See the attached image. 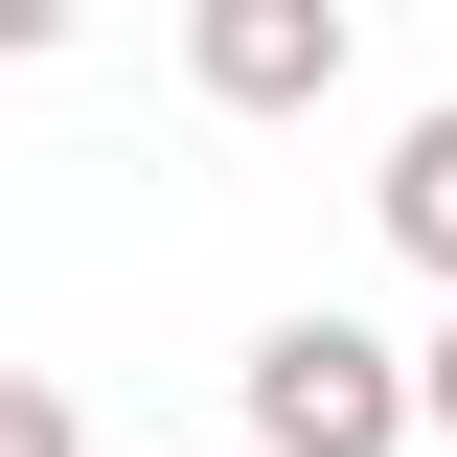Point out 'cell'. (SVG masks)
<instances>
[{
    "instance_id": "cell-1",
    "label": "cell",
    "mask_w": 457,
    "mask_h": 457,
    "mask_svg": "<svg viewBox=\"0 0 457 457\" xmlns=\"http://www.w3.org/2000/svg\"><path fill=\"white\" fill-rule=\"evenodd\" d=\"M228 411H252V457H411V435H435V411H411V343H389V320H343V297L252 320Z\"/></svg>"
},
{
    "instance_id": "cell-2",
    "label": "cell",
    "mask_w": 457,
    "mask_h": 457,
    "mask_svg": "<svg viewBox=\"0 0 457 457\" xmlns=\"http://www.w3.org/2000/svg\"><path fill=\"white\" fill-rule=\"evenodd\" d=\"M343 69H366L343 0H206V23H183V92H206V114H320Z\"/></svg>"
},
{
    "instance_id": "cell-3",
    "label": "cell",
    "mask_w": 457,
    "mask_h": 457,
    "mask_svg": "<svg viewBox=\"0 0 457 457\" xmlns=\"http://www.w3.org/2000/svg\"><path fill=\"white\" fill-rule=\"evenodd\" d=\"M366 228H389L411 275L457 297V92H435V114H411V137H389V183H366Z\"/></svg>"
},
{
    "instance_id": "cell-4",
    "label": "cell",
    "mask_w": 457,
    "mask_h": 457,
    "mask_svg": "<svg viewBox=\"0 0 457 457\" xmlns=\"http://www.w3.org/2000/svg\"><path fill=\"white\" fill-rule=\"evenodd\" d=\"M0 457H92V435H69V389H46V366H0Z\"/></svg>"
},
{
    "instance_id": "cell-5",
    "label": "cell",
    "mask_w": 457,
    "mask_h": 457,
    "mask_svg": "<svg viewBox=\"0 0 457 457\" xmlns=\"http://www.w3.org/2000/svg\"><path fill=\"white\" fill-rule=\"evenodd\" d=\"M411 411H435V435H457V320H435V343H411Z\"/></svg>"
}]
</instances>
